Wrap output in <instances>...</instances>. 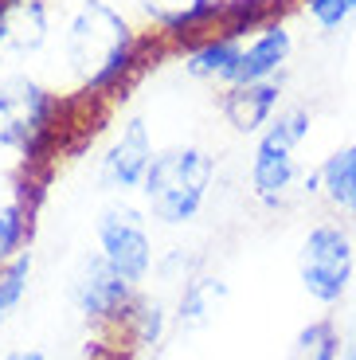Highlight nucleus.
I'll return each instance as SVG.
<instances>
[{
    "instance_id": "nucleus-15",
    "label": "nucleus",
    "mask_w": 356,
    "mask_h": 360,
    "mask_svg": "<svg viewBox=\"0 0 356 360\" xmlns=\"http://www.w3.org/2000/svg\"><path fill=\"white\" fill-rule=\"evenodd\" d=\"M223 297H227V282L215 278V274L188 278L184 290H180V302H177V325L180 329H204L215 317V309L223 306Z\"/></svg>"
},
{
    "instance_id": "nucleus-19",
    "label": "nucleus",
    "mask_w": 356,
    "mask_h": 360,
    "mask_svg": "<svg viewBox=\"0 0 356 360\" xmlns=\"http://www.w3.org/2000/svg\"><path fill=\"white\" fill-rule=\"evenodd\" d=\"M129 349L134 345H122V333H98L87 360H129Z\"/></svg>"
},
{
    "instance_id": "nucleus-3",
    "label": "nucleus",
    "mask_w": 356,
    "mask_h": 360,
    "mask_svg": "<svg viewBox=\"0 0 356 360\" xmlns=\"http://www.w3.org/2000/svg\"><path fill=\"white\" fill-rule=\"evenodd\" d=\"M215 184V157L204 145H165L157 149L141 184L145 216L165 227H180L204 212Z\"/></svg>"
},
{
    "instance_id": "nucleus-14",
    "label": "nucleus",
    "mask_w": 356,
    "mask_h": 360,
    "mask_svg": "<svg viewBox=\"0 0 356 360\" xmlns=\"http://www.w3.org/2000/svg\"><path fill=\"white\" fill-rule=\"evenodd\" d=\"M313 172H317L321 200H325L337 216L356 219V141L337 145Z\"/></svg>"
},
{
    "instance_id": "nucleus-11",
    "label": "nucleus",
    "mask_w": 356,
    "mask_h": 360,
    "mask_svg": "<svg viewBox=\"0 0 356 360\" xmlns=\"http://www.w3.org/2000/svg\"><path fill=\"white\" fill-rule=\"evenodd\" d=\"M243 47L247 36L243 32H227V27H215L212 36L196 39V44L180 47V59H184V71L200 82H212V86L227 90L239 82V63H243Z\"/></svg>"
},
{
    "instance_id": "nucleus-22",
    "label": "nucleus",
    "mask_w": 356,
    "mask_h": 360,
    "mask_svg": "<svg viewBox=\"0 0 356 360\" xmlns=\"http://www.w3.org/2000/svg\"><path fill=\"white\" fill-rule=\"evenodd\" d=\"M345 4H348V8H352V16H356V0H345Z\"/></svg>"
},
{
    "instance_id": "nucleus-6",
    "label": "nucleus",
    "mask_w": 356,
    "mask_h": 360,
    "mask_svg": "<svg viewBox=\"0 0 356 360\" xmlns=\"http://www.w3.org/2000/svg\"><path fill=\"white\" fill-rule=\"evenodd\" d=\"M141 286H134L129 278H122L102 255H90L75 274L71 302L94 333H122L129 314H134Z\"/></svg>"
},
{
    "instance_id": "nucleus-2",
    "label": "nucleus",
    "mask_w": 356,
    "mask_h": 360,
    "mask_svg": "<svg viewBox=\"0 0 356 360\" xmlns=\"http://www.w3.org/2000/svg\"><path fill=\"white\" fill-rule=\"evenodd\" d=\"M71 106L63 94L24 71L0 75V149L24 161L27 172H51L71 134Z\"/></svg>"
},
{
    "instance_id": "nucleus-12",
    "label": "nucleus",
    "mask_w": 356,
    "mask_h": 360,
    "mask_svg": "<svg viewBox=\"0 0 356 360\" xmlns=\"http://www.w3.org/2000/svg\"><path fill=\"white\" fill-rule=\"evenodd\" d=\"M278 110H282V82L278 79L220 90V114L235 134H262Z\"/></svg>"
},
{
    "instance_id": "nucleus-4",
    "label": "nucleus",
    "mask_w": 356,
    "mask_h": 360,
    "mask_svg": "<svg viewBox=\"0 0 356 360\" xmlns=\"http://www.w3.org/2000/svg\"><path fill=\"white\" fill-rule=\"evenodd\" d=\"M313 129V114L305 106H282L270 126L258 134L255 153H250V196L262 207H282L294 200V192L305 184L302 153L305 137Z\"/></svg>"
},
{
    "instance_id": "nucleus-8",
    "label": "nucleus",
    "mask_w": 356,
    "mask_h": 360,
    "mask_svg": "<svg viewBox=\"0 0 356 360\" xmlns=\"http://www.w3.org/2000/svg\"><path fill=\"white\" fill-rule=\"evenodd\" d=\"M153 157H157V145H153L149 126L141 117H125L98 157V176L110 192H122V196L141 192Z\"/></svg>"
},
{
    "instance_id": "nucleus-9",
    "label": "nucleus",
    "mask_w": 356,
    "mask_h": 360,
    "mask_svg": "<svg viewBox=\"0 0 356 360\" xmlns=\"http://www.w3.org/2000/svg\"><path fill=\"white\" fill-rule=\"evenodd\" d=\"M137 8L149 20L153 39L188 47L223 24L227 0H137Z\"/></svg>"
},
{
    "instance_id": "nucleus-1",
    "label": "nucleus",
    "mask_w": 356,
    "mask_h": 360,
    "mask_svg": "<svg viewBox=\"0 0 356 360\" xmlns=\"http://www.w3.org/2000/svg\"><path fill=\"white\" fill-rule=\"evenodd\" d=\"M157 44L160 39H145L110 0H79L63 27V63L75 79V94L94 102L122 94L145 71Z\"/></svg>"
},
{
    "instance_id": "nucleus-16",
    "label": "nucleus",
    "mask_w": 356,
    "mask_h": 360,
    "mask_svg": "<svg viewBox=\"0 0 356 360\" xmlns=\"http://www.w3.org/2000/svg\"><path fill=\"white\" fill-rule=\"evenodd\" d=\"M337 352H341V325L333 317H317V321L298 329L286 360H337Z\"/></svg>"
},
{
    "instance_id": "nucleus-18",
    "label": "nucleus",
    "mask_w": 356,
    "mask_h": 360,
    "mask_svg": "<svg viewBox=\"0 0 356 360\" xmlns=\"http://www.w3.org/2000/svg\"><path fill=\"white\" fill-rule=\"evenodd\" d=\"M32 262H36L32 251H20V255L0 262V325L8 321L20 309V302H24L27 282H32Z\"/></svg>"
},
{
    "instance_id": "nucleus-7",
    "label": "nucleus",
    "mask_w": 356,
    "mask_h": 360,
    "mask_svg": "<svg viewBox=\"0 0 356 360\" xmlns=\"http://www.w3.org/2000/svg\"><path fill=\"white\" fill-rule=\"evenodd\" d=\"M94 239H98V255L110 266L129 278L134 286H141L153 270V231L145 212H137L134 204H117L102 207L98 224H94Z\"/></svg>"
},
{
    "instance_id": "nucleus-17",
    "label": "nucleus",
    "mask_w": 356,
    "mask_h": 360,
    "mask_svg": "<svg viewBox=\"0 0 356 360\" xmlns=\"http://www.w3.org/2000/svg\"><path fill=\"white\" fill-rule=\"evenodd\" d=\"M165 325H169L165 306L141 294L137 306H134V314H129V321H125L122 337H125V345H134V349H153V345L165 337Z\"/></svg>"
},
{
    "instance_id": "nucleus-20",
    "label": "nucleus",
    "mask_w": 356,
    "mask_h": 360,
    "mask_svg": "<svg viewBox=\"0 0 356 360\" xmlns=\"http://www.w3.org/2000/svg\"><path fill=\"white\" fill-rule=\"evenodd\" d=\"M337 360H356V321H348L345 329H341V352Z\"/></svg>"
},
{
    "instance_id": "nucleus-10",
    "label": "nucleus",
    "mask_w": 356,
    "mask_h": 360,
    "mask_svg": "<svg viewBox=\"0 0 356 360\" xmlns=\"http://www.w3.org/2000/svg\"><path fill=\"white\" fill-rule=\"evenodd\" d=\"M51 44L47 0H0V63H24Z\"/></svg>"
},
{
    "instance_id": "nucleus-21",
    "label": "nucleus",
    "mask_w": 356,
    "mask_h": 360,
    "mask_svg": "<svg viewBox=\"0 0 356 360\" xmlns=\"http://www.w3.org/2000/svg\"><path fill=\"white\" fill-rule=\"evenodd\" d=\"M0 360H47V352L44 349H12V352H4Z\"/></svg>"
},
{
    "instance_id": "nucleus-13",
    "label": "nucleus",
    "mask_w": 356,
    "mask_h": 360,
    "mask_svg": "<svg viewBox=\"0 0 356 360\" xmlns=\"http://www.w3.org/2000/svg\"><path fill=\"white\" fill-rule=\"evenodd\" d=\"M294 55V32L282 24V20H267V24L250 32L247 36V47H243V63H239V82H267V79H278Z\"/></svg>"
},
{
    "instance_id": "nucleus-5",
    "label": "nucleus",
    "mask_w": 356,
    "mask_h": 360,
    "mask_svg": "<svg viewBox=\"0 0 356 360\" xmlns=\"http://www.w3.org/2000/svg\"><path fill=\"white\" fill-rule=\"evenodd\" d=\"M298 282L310 302L333 309L348 297L356 282V243L341 219H321L305 231L298 251Z\"/></svg>"
}]
</instances>
